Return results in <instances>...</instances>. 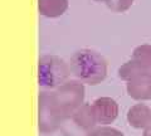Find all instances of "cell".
Returning <instances> with one entry per match:
<instances>
[{
  "mask_svg": "<svg viewBox=\"0 0 151 136\" xmlns=\"http://www.w3.org/2000/svg\"><path fill=\"white\" fill-rule=\"evenodd\" d=\"M106 5L115 13H124L129 10L134 4V0H106Z\"/></svg>",
  "mask_w": 151,
  "mask_h": 136,
  "instance_id": "cell-13",
  "label": "cell"
},
{
  "mask_svg": "<svg viewBox=\"0 0 151 136\" xmlns=\"http://www.w3.org/2000/svg\"><path fill=\"white\" fill-rule=\"evenodd\" d=\"M86 90L79 81H65L50 93L52 102L63 120L72 116L73 112L84 104Z\"/></svg>",
  "mask_w": 151,
  "mask_h": 136,
  "instance_id": "cell-2",
  "label": "cell"
},
{
  "mask_svg": "<svg viewBox=\"0 0 151 136\" xmlns=\"http://www.w3.org/2000/svg\"><path fill=\"white\" fill-rule=\"evenodd\" d=\"M86 136H125L119 129L111 126H98L89 130Z\"/></svg>",
  "mask_w": 151,
  "mask_h": 136,
  "instance_id": "cell-12",
  "label": "cell"
},
{
  "mask_svg": "<svg viewBox=\"0 0 151 136\" xmlns=\"http://www.w3.org/2000/svg\"><path fill=\"white\" fill-rule=\"evenodd\" d=\"M39 1V12L45 17L57 18L65 13L68 9V0H38Z\"/></svg>",
  "mask_w": 151,
  "mask_h": 136,
  "instance_id": "cell-9",
  "label": "cell"
},
{
  "mask_svg": "<svg viewBox=\"0 0 151 136\" xmlns=\"http://www.w3.org/2000/svg\"><path fill=\"white\" fill-rule=\"evenodd\" d=\"M126 91L132 100L146 101L151 100V74L141 73L135 78L127 81Z\"/></svg>",
  "mask_w": 151,
  "mask_h": 136,
  "instance_id": "cell-6",
  "label": "cell"
},
{
  "mask_svg": "<svg viewBox=\"0 0 151 136\" xmlns=\"http://www.w3.org/2000/svg\"><path fill=\"white\" fill-rule=\"evenodd\" d=\"M126 119L131 127L145 129L151 124V109L145 104H136L129 109Z\"/></svg>",
  "mask_w": 151,
  "mask_h": 136,
  "instance_id": "cell-7",
  "label": "cell"
},
{
  "mask_svg": "<svg viewBox=\"0 0 151 136\" xmlns=\"http://www.w3.org/2000/svg\"><path fill=\"white\" fill-rule=\"evenodd\" d=\"M92 109L96 122L101 125L112 124L119 116V105L111 97H98L93 101Z\"/></svg>",
  "mask_w": 151,
  "mask_h": 136,
  "instance_id": "cell-5",
  "label": "cell"
},
{
  "mask_svg": "<svg viewBox=\"0 0 151 136\" xmlns=\"http://www.w3.org/2000/svg\"><path fill=\"white\" fill-rule=\"evenodd\" d=\"M70 71L79 82L96 86L107 77V60L97 50L82 48L70 57Z\"/></svg>",
  "mask_w": 151,
  "mask_h": 136,
  "instance_id": "cell-1",
  "label": "cell"
},
{
  "mask_svg": "<svg viewBox=\"0 0 151 136\" xmlns=\"http://www.w3.org/2000/svg\"><path fill=\"white\" fill-rule=\"evenodd\" d=\"M117 73H119V77L121 79H124V81L127 82V81H130V79L135 78L136 76H139V74H141V73H145V72L140 68V65H137L134 60L131 59V60H129V62H126L125 64H122L119 68Z\"/></svg>",
  "mask_w": 151,
  "mask_h": 136,
  "instance_id": "cell-11",
  "label": "cell"
},
{
  "mask_svg": "<svg viewBox=\"0 0 151 136\" xmlns=\"http://www.w3.org/2000/svg\"><path fill=\"white\" fill-rule=\"evenodd\" d=\"M142 136H151V124L147 126V127H145V129H144Z\"/></svg>",
  "mask_w": 151,
  "mask_h": 136,
  "instance_id": "cell-14",
  "label": "cell"
},
{
  "mask_svg": "<svg viewBox=\"0 0 151 136\" xmlns=\"http://www.w3.org/2000/svg\"><path fill=\"white\" fill-rule=\"evenodd\" d=\"M63 119L52 102L50 93L43 92L39 96V130L43 134H53Z\"/></svg>",
  "mask_w": 151,
  "mask_h": 136,
  "instance_id": "cell-4",
  "label": "cell"
},
{
  "mask_svg": "<svg viewBox=\"0 0 151 136\" xmlns=\"http://www.w3.org/2000/svg\"><path fill=\"white\" fill-rule=\"evenodd\" d=\"M94 1H101V3H105L106 0H94Z\"/></svg>",
  "mask_w": 151,
  "mask_h": 136,
  "instance_id": "cell-15",
  "label": "cell"
},
{
  "mask_svg": "<svg viewBox=\"0 0 151 136\" xmlns=\"http://www.w3.org/2000/svg\"><path fill=\"white\" fill-rule=\"evenodd\" d=\"M134 62L140 65L145 73L151 74V45L150 44H141L137 45L132 52V58Z\"/></svg>",
  "mask_w": 151,
  "mask_h": 136,
  "instance_id": "cell-10",
  "label": "cell"
},
{
  "mask_svg": "<svg viewBox=\"0 0 151 136\" xmlns=\"http://www.w3.org/2000/svg\"><path fill=\"white\" fill-rule=\"evenodd\" d=\"M70 119H72L73 124L78 129L87 131V132L89 130H92L97 124L91 104H83L79 109H77L73 112Z\"/></svg>",
  "mask_w": 151,
  "mask_h": 136,
  "instance_id": "cell-8",
  "label": "cell"
},
{
  "mask_svg": "<svg viewBox=\"0 0 151 136\" xmlns=\"http://www.w3.org/2000/svg\"><path fill=\"white\" fill-rule=\"evenodd\" d=\"M69 67L64 59L57 55H45L39 59V84L57 88L69 77Z\"/></svg>",
  "mask_w": 151,
  "mask_h": 136,
  "instance_id": "cell-3",
  "label": "cell"
}]
</instances>
